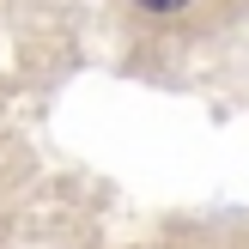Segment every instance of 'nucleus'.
Here are the masks:
<instances>
[{
  "label": "nucleus",
  "mask_w": 249,
  "mask_h": 249,
  "mask_svg": "<svg viewBox=\"0 0 249 249\" xmlns=\"http://www.w3.org/2000/svg\"><path fill=\"white\" fill-rule=\"evenodd\" d=\"M146 12H177V6H189V0H140Z\"/></svg>",
  "instance_id": "f257e3e1"
}]
</instances>
